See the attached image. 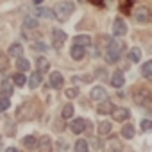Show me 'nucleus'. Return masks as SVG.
<instances>
[{"label":"nucleus","instance_id":"f257e3e1","mask_svg":"<svg viewBox=\"0 0 152 152\" xmlns=\"http://www.w3.org/2000/svg\"><path fill=\"white\" fill-rule=\"evenodd\" d=\"M122 50H124V45L118 41V39H111L107 43V48H106V61L109 64H115L118 63L120 56H122Z\"/></svg>","mask_w":152,"mask_h":152},{"label":"nucleus","instance_id":"f03ea898","mask_svg":"<svg viewBox=\"0 0 152 152\" xmlns=\"http://www.w3.org/2000/svg\"><path fill=\"white\" fill-rule=\"evenodd\" d=\"M73 9L75 7H73V4L70 2V0H61V2H57V6H56V18L64 22V20H68L72 16Z\"/></svg>","mask_w":152,"mask_h":152},{"label":"nucleus","instance_id":"7ed1b4c3","mask_svg":"<svg viewBox=\"0 0 152 152\" xmlns=\"http://www.w3.org/2000/svg\"><path fill=\"white\" fill-rule=\"evenodd\" d=\"M132 16L138 23H147L150 20V11L145 7V6H138L134 11H132Z\"/></svg>","mask_w":152,"mask_h":152},{"label":"nucleus","instance_id":"20e7f679","mask_svg":"<svg viewBox=\"0 0 152 152\" xmlns=\"http://www.w3.org/2000/svg\"><path fill=\"white\" fill-rule=\"evenodd\" d=\"M111 115H113L115 122H125V120H127V118L131 116L129 109H125V107H113Z\"/></svg>","mask_w":152,"mask_h":152},{"label":"nucleus","instance_id":"39448f33","mask_svg":"<svg viewBox=\"0 0 152 152\" xmlns=\"http://www.w3.org/2000/svg\"><path fill=\"white\" fill-rule=\"evenodd\" d=\"M86 127H88V122H86L84 118H75V120L72 122V125H70V129H72L73 134H81V132H84Z\"/></svg>","mask_w":152,"mask_h":152},{"label":"nucleus","instance_id":"423d86ee","mask_svg":"<svg viewBox=\"0 0 152 152\" xmlns=\"http://www.w3.org/2000/svg\"><path fill=\"white\" fill-rule=\"evenodd\" d=\"M63 84H64L63 73H59V72H52V73H50V86H52L54 90H61Z\"/></svg>","mask_w":152,"mask_h":152},{"label":"nucleus","instance_id":"0eeeda50","mask_svg":"<svg viewBox=\"0 0 152 152\" xmlns=\"http://www.w3.org/2000/svg\"><path fill=\"white\" fill-rule=\"evenodd\" d=\"M127 32V25H125V22L122 20V18H115V22H113V34L118 38V36H124Z\"/></svg>","mask_w":152,"mask_h":152},{"label":"nucleus","instance_id":"6e6552de","mask_svg":"<svg viewBox=\"0 0 152 152\" xmlns=\"http://www.w3.org/2000/svg\"><path fill=\"white\" fill-rule=\"evenodd\" d=\"M90 97H91V100L100 102V100H104V99L107 97V91H106V88H102V86H95V88L90 91Z\"/></svg>","mask_w":152,"mask_h":152},{"label":"nucleus","instance_id":"1a4fd4ad","mask_svg":"<svg viewBox=\"0 0 152 152\" xmlns=\"http://www.w3.org/2000/svg\"><path fill=\"white\" fill-rule=\"evenodd\" d=\"M84 54H86V47H81V45H75V43H73V47L70 48V56H72V59H75V61H81V59L84 57Z\"/></svg>","mask_w":152,"mask_h":152},{"label":"nucleus","instance_id":"9d476101","mask_svg":"<svg viewBox=\"0 0 152 152\" xmlns=\"http://www.w3.org/2000/svg\"><path fill=\"white\" fill-rule=\"evenodd\" d=\"M125 84V77H124V72L116 70L113 75H111V86L113 88H122Z\"/></svg>","mask_w":152,"mask_h":152},{"label":"nucleus","instance_id":"9b49d317","mask_svg":"<svg viewBox=\"0 0 152 152\" xmlns=\"http://www.w3.org/2000/svg\"><path fill=\"white\" fill-rule=\"evenodd\" d=\"M52 36H54V47H56V48H61L63 43L66 41V34H64L61 29H54V31H52Z\"/></svg>","mask_w":152,"mask_h":152},{"label":"nucleus","instance_id":"f8f14e48","mask_svg":"<svg viewBox=\"0 0 152 152\" xmlns=\"http://www.w3.org/2000/svg\"><path fill=\"white\" fill-rule=\"evenodd\" d=\"M148 100H150V95H148L147 90H138V91H136V95H134V102H136L138 106H143V104H147Z\"/></svg>","mask_w":152,"mask_h":152},{"label":"nucleus","instance_id":"ddd939ff","mask_svg":"<svg viewBox=\"0 0 152 152\" xmlns=\"http://www.w3.org/2000/svg\"><path fill=\"white\" fill-rule=\"evenodd\" d=\"M34 15H36L38 18H48V20L56 18V13L50 11L48 7H36V9H34Z\"/></svg>","mask_w":152,"mask_h":152},{"label":"nucleus","instance_id":"4468645a","mask_svg":"<svg viewBox=\"0 0 152 152\" xmlns=\"http://www.w3.org/2000/svg\"><path fill=\"white\" fill-rule=\"evenodd\" d=\"M111 111H113V104H111L107 99L100 100V104H99V107H97V113H99V115H109Z\"/></svg>","mask_w":152,"mask_h":152},{"label":"nucleus","instance_id":"2eb2a0df","mask_svg":"<svg viewBox=\"0 0 152 152\" xmlns=\"http://www.w3.org/2000/svg\"><path fill=\"white\" fill-rule=\"evenodd\" d=\"M13 90H15V83H13L11 79H6V81H2V84H0V91H2L6 97L13 95Z\"/></svg>","mask_w":152,"mask_h":152},{"label":"nucleus","instance_id":"dca6fc26","mask_svg":"<svg viewBox=\"0 0 152 152\" xmlns=\"http://www.w3.org/2000/svg\"><path fill=\"white\" fill-rule=\"evenodd\" d=\"M41 79H43V77H41V72H39V70H38V72H32L31 77H29V88H32V90L38 88V86L41 84Z\"/></svg>","mask_w":152,"mask_h":152},{"label":"nucleus","instance_id":"f3484780","mask_svg":"<svg viewBox=\"0 0 152 152\" xmlns=\"http://www.w3.org/2000/svg\"><path fill=\"white\" fill-rule=\"evenodd\" d=\"M73 43L75 45H81V47H90L91 45V38L88 34H79V36L73 38Z\"/></svg>","mask_w":152,"mask_h":152},{"label":"nucleus","instance_id":"a211bd4d","mask_svg":"<svg viewBox=\"0 0 152 152\" xmlns=\"http://www.w3.org/2000/svg\"><path fill=\"white\" fill-rule=\"evenodd\" d=\"M9 56H13V57H22V56H23V47H22L20 43H13V45L9 47Z\"/></svg>","mask_w":152,"mask_h":152},{"label":"nucleus","instance_id":"6ab92c4d","mask_svg":"<svg viewBox=\"0 0 152 152\" xmlns=\"http://www.w3.org/2000/svg\"><path fill=\"white\" fill-rule=\"evenodd\" d=\"M127 57H129V61H132V63H138V61L141 59V50H140L138 47H134V48H131V50H129Z\"/></svg>","mask_w":152,"mask_h":152},{"label":"nucleus","instance_id":"aec40b11","mask_svg":"<svg viewBox=\"0 0 152 152\" xmlns=\"http://www.w3.org/2000/svg\"><path fill=\"white\" fill-rule=\"evenodd\" d=\"M22 143H23L25 148H36V147H38V140H36L34 136H31V134L25 136V138L22 140Z\"/></svg>","mask_w":152,"mask_h":152},{"label":"nucleus","instance_id":"412c9836","mask_svg":"<svg viewBox=\"0 0 152 152\" xmlns=\"http://www.w3.org/2000/svg\"><path fill=\"white\" fill-rule=\"evenodd\" d=\"M141 75H143V77H147V79L152 77V59L143 63V66H141Z\"/></svg>","mask_w":152,"mask_h":152},{"label":"nucleus","instance_id":"4be33fe9","mask_svg":"<svg viewBox=\"0 0 152 152\" xmlns=\"http://www.w3.org/2000/svg\"><path fill=\"white\" fill-rule=\"evenodd\" d=\"M48 68H50L48 59H47V57H38V70H39L41 73H45V72H48Z\"/></svg>","mask_w":152,"mask_h":152},{"label":"nucleus","instance_id":"5701e85b","mask_svg":"<svg viewBox=\"0 0 152 152\" xmlns=\"http://www.w3.org/2000/svg\"><path fill=\"white\" fill-rule=\"evenodd\" d=\"M111 129H113V124L107 122V120H104V122L99 124V129H97V131H99V134H107Z\"/></svg>","mask_w":152,"mask_h":152},{"label":"nucleus","instance_id":"b1692460","mask_svg":"<svg viewBox=\"0 0 152 152\" xmlns=\"http://www.w3.org/2000/svg\"><path fill=\"white\" fill-rule=\"evenodd\" d=\"M29 66H31L29 59H25V57H18V61H16V68H18L20 72H27Z\"/></svg>","mask_w":152,"mask_h":152},{"label":"nucleus","instance_id":"393cba45","mask_svg":"<svg viewBox=\"0 0 152 152\" xmlns=\"http://www.w3.org/2000/svg\"><path fill=\"white\" fill-rule=\"evenodd\" d=\"M122 136H124V138H127V140L134 138V127H132L131 124L124 125V129H122Z\"/></svg>","mask_w":152,"mask_h":152},{"label":"nucleus","instance_id":"a878e982","mask_svg":"<svg viewBox=\"0 0 152 152\" xmlns=\"http://www.w3.org/2000/svg\"><path fill=\"white\" fill-rule=\"evenodd\" d=\"M31 48L36 50V52H47V50H48V45L43 43V41H34V43L31 45Z\"/></svg>","mask_w":152,"mask_h":152},{"label":"nucleus","instance_id":"bb28decb","mask_svg":"<svg viewBox=\"0 0 152 152\" xmlns=\"http://www.w3.org/2000/svg\"><path fill=\"white\" fill-rule=\"evenodd\" d=\"M73 106L72 104H66V106H63V111H61V116L63 118H72L73 116Z\"/></svg>","mask_w":152,"mask_h":152},{"label":"nucleus","instance_id":"cd10ccee","mask_svg":"<svg viewBox=\"0 0 152 152\" xmlns=\"http://www.w3.org/2000/svg\"><path fill=\"white\" fill-rule=\"evenodd\" d=\"M23 27H25V29H36V27H38V20L32 18V16H27V18L23 20Z\"/></svg>","mask_w":152,"mask_h":152},{"label":"nucleus","instance_id":"c85d7f7f","mask_svg":"<svg viewBox=\"0 0 152 152\" xmlns=\"http://www.w3.org/2000/svg\"><path fill=\"white\" fill-rule=\"evenodd\" d=\"M13 83L16 84V86H23L25 83H27V77L23 73H15V77H13Z\"/></svg>","mask_w":152,"mask_h":152},{"label":"nucleus","instance_id":"c756f323","mask_svg":"<svg viewBox=\"0 0 152 152\" xmlns=\"http://www.w3.org/2000/svg\"><path fill=\"white\" fill-rule=\"evenodd\" d=\"M4 127H6V134H7V136H15V132H16V125H15L11 120H7V122L4 124Z\"/></svg>","mask_w":152,"mask_h":152},{"label":"nucleus","instance_id":"7c9ffc66","mask_svg":"<svg viewBox=\"0 0 152 152\" xmlns=\"http://www.w3.org/2000/svg\"><path fill=\"white\" fill-rule=\"evenodd\" d=\"M140 125H141V131H143V132H152V120L143 118V120L140 122Z\"/></svg>","mask_w":152,"mask_h":152},{"label":"nucleus","instance_id":"2f4dec72","mask_svg":"<svg viewBox=\"0 0 152 152\" xmlns=\"http://www.w3.org/2000/svg\"><path fill=\"white\" fill-rule=\"evenodd\" d=\"M7 68H9V59H7L6 54L0 52V72H6Z\"/></svg>","mask_w":152,"mask_h":152},{"label":"nucleus","instance_id":"473e14b6","mask_svg":"<svg viewBox=\"0 0 152 152\" xmlns=\"http://www.w3.org/2000/svg\"><path fill=\"white\" fill-rule=\"evenodd\" d=\"M75 150H77V152H86L88 150L86 140H77V143H75Z\"/></svg>","mask_w":152,"mask_h":152},{"label":"nucleus","instance_id":"72a5a7b5","mask_svg":"<svg viewBox=\"0 0 152 152\" xmlns=\"http://www.w3.org/2000/svg\"><path fill=\"white\" fill-rule=\"evenodd\" d=\"M9 106H11V102H9V99H7V97H2V99H0V113L7 111V109H9Z\"/></svg>","mask_w":152,"mask_h":152},{"label":"nucleus","instance_id":"f704fd0d","mask_svg":"<svg viewBox=\"0 0 152 152\" xmlns=\"http://www.w3.org/2000/svg\"><path fill=\"white\" fill-rule=\"evenodd\" d=\"M64 95H66L68 99H75V97L79 95V90H77V88H70V90L64 91Z\"/></svg>","mask_w":152,"mask_h":152},{"label":"nucleus","instance_id":"c9c22d12","mask_svg":"<svg viewBox=\"0 0 152 152\" xmlns=\"http://www.w3.org/2000/svg\"><path fill=\"white\" fill-rule=\"evenodd\" d=\"M41 147H45V148L50 147V140H48V136H43V138H41Z\"/></svg>","mask_w":152,"mask_h":152},{"label":"nucleus","instance_id":"e433bc0d","mask_svg":"<svg viewBox=\"0 0 152 152\" xmlns=\"http://www.w3.org/2000/svg\"><path fill=\"white\" fill-rule=\"evenodd\" d=\"M95 75H97V77H106V70H97Z\"/></svg>","mask_w":152,"mask_h":152},{"label":"nucleus","instance_id":"4c0bfd02","mask_svg":"<svg viewBox=\"0 0 152 152\" xmlns=\"http://www.w3.org/2000/svg\"><path fill=\"white\" fill-rule=\"evenodd\" d=\"M32 2H34V4H41V2H43V0H32Z\"/></svg>","mask_w":152,"mask_h":152},{"label":"nucleus","instance_id":"58836bf2","mask_svg":"<svg viewBox=\"0 0 152 152\" xmlns=\"http://www.w3.org/2000/svg\"><path fill=\"white\" fill-rule=\"evenodd\" d=\"M91 2H93V4H100V2H102V0H91Z\"/></svg>","mask_w":152,"mask_h":152},{"label":"nucleus","instance_id":"ea45409f","mask_svg":"<svg viewBox=\"0 0 152 152\" xmlns=\"http://www.w3.org/2000/svg\"><path fill=\"white\" fill-rule=\"evenodd\" d=\"M0 145H2V140H0Z\"/></svg>","mask_w":152,"mask_h":152}]
</instances>
